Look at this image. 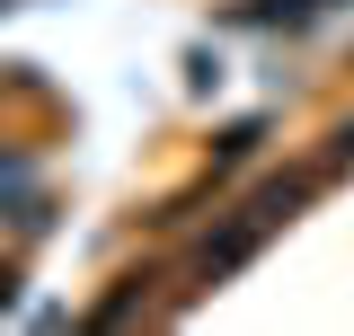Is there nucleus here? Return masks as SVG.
I'll use <instances>...</instances> for the list:
<instances>
[{
  "mask_svg": "<svg viewBox=\"0 0 354 336\" xmlns=\"http://www.w3.org/2000/svg\"><path fill=\"white\" fill-rule=\"evenodd\" d=\"M257 142H266V115H248V124H230L213 142V168H239V160H257Z\"/></svg>",
  "mask_w": 354,
  "mask_h": 336,
  "instance_id": "nucleus-3",
  "label": "nucleus"
},
{
  "mask_svg": "<svg viewBox=\"0 0 354 336\" xmlns=\"http://www.w3.org/2000/svg\"><path fill=\"white\" fill-rule=\"evenodd\" d=\"M257 248H266V221H257L248 204H239L230 221H213V230L195 239V265H186V283L204 292V283H221V274H239V265H248Z\"/></svg>",
  "mask_w": 354,
  "mask_h": 336,
  "instance_id": "nucleus-1",
  "label": "nucleus"
},
{
  "mask_svg": "<svg viewBox=\"0 0 354 336\" xmlns=\"http://www.w3.org/2000/svg\"><path fill=\"white\" fill-rule=\"evenodd\" d=\"M9 292H18V265H0V310H9Z\"/></svg>",
  "mask_w": 354,
  "mask_h": 336,
  "instance_id": "nucleus-6",
  "label": "nucleus"
},
{
  "mask_svg": "<svg viewBox=\"0 0 354 336\" xmlns=\"http://www.w3.org/2000/svg\"><path fill=\"white\" fill-rule=\"evenodd\" d=\"M36 195V160L27 151H0V204H27Z\"/></svg>",
  "mask_w": 354,
  "mask_h": 336,
  "instance_id": "nucleus-4",
  "label": "nucleus"
},
{
  "mask_svg": "<svg viewBox=\"0 0 354 336\" xmlns=\"http://www.w3.org/2000/svg\"><path fill=\"white\" fill-rule=\"evenodd\" d=\"M319 160H328V177H337V168H354V115H337V124H328Z\"/></svg>",
  "mask_w": 354,
  "mask_h": 336,
  "instance_id": "nucleus-5",
  "label": "nucleus"
},
{
  "mask_svg": "<svg viewBox=\"0 0 354 336\" xmlns=\"http://www.w3.org/2000/svg\"><path fill=\"white\" fill-rule=\"evenodd\" d=\"M319 186H328V160H310V168H274L257 195H248V212H257L266 230H283V221H292V212H301Z\"/></svg>",
  "mask_w": 354,
  "mask_h": 336,
  "instance_id": "nucleus-2",
  "label": "nucleus"
}]
</instances>
